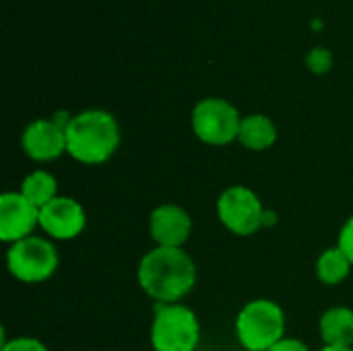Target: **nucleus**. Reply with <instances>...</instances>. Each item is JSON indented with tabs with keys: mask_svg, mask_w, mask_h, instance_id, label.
I'll return each instance as SVG.
<instances>
[{
	"mask_svg": "<svg viewBox=\"0 0 353 351\" xmlns=\"http://www.w3.org/2000/svg\"><path fill=\"white\" fill-rule=\"evenodd\" d=\"M60 267L56 244L46 236H29L8 246L6 271L12 279L25 285H37L54 277Z\"/></svg>",
	"mask_w": 353,
	"mask_h": 351,
	"instance_id": "5",
	"label": "nucleus"
},
{
	"mask_svg": "<svg viewBox=\"0 0 353 351\" xmlns=\"http://www.w3.org/2000/svg\"><path fill=\"white\" fill-rule=\"evenodd\" d=\"M39 230V207L27 201L19 190H6L0 194V240L14 244L33 236Z\"/></svg>",
	"mask_w": 353,
	"mask_h": 351,
	"instance_id": "10",
	"label": "nucleus"
},
{
	"mask_svg": "<svg viewBox=\"0 0 353 351\" xmlns=\"http://www.w3.org/2000/svg\"><path fill=\"white\" fill-rule=\"evenodd\" d=\"M66 155L83 166L108 163L120 149L122 132L116 116L101 108L72 114L66 128Z\"/></svg>",
	"mask_w": 353,
	"mask_h": 351,
	"instance_id": "2",
	"label": "nucleus"
},
{
	"mask_svg": "<svg viewBox=\"0 0 353 351\" xmlns=\"http://www.w3.org/2000/svg\"><path fill=\"white\" fill-rule=\"evenodd\" d=\"M269 351H312L308 343H304L302 339L296 337H283L279 343H275Z\"/></svg>",
	"mask_w": 353,
	"mask_h": 351,
	"instance_id": "19",
	"label": "nucleus"
},
{
	"mask_svg": "<svg viewBox=\"0 0 353 351\" xmlns=\"http://www.w3.org/2000/svg\"><path fill=\"white\" fill-rule=\"evenodd\" d=\"M19 192L31 201L35 207H46L50 201H54L58 194V180L56 176L50 172V170H31L23 180H21V186H19Z\"/></svg>",
	"mask_w": 353,
	"mask_h": 351,
	"instance_id": "15",
	"label": "nucleus"
},
{
	"mask_svg": "<svg viewBox=\"0 0 353 351\" xmlns=\"http://www.w3.org/2000/svg\"><path fill=\"white\" fill-rule=\"evenodd\" d=\"M149 343L153 351H196L201 343L196 312L184 302L157 304L149 327Z\"/></svg>",
	"mask_w": 353,
	"mask_h": 351,
	"instance_id": "4",
	"label": "nucleus"
},
{
	"mask_svg": "<svg viewBox=\"0 0 353 351\" xmlns=\"http://www.w3.org/2000/svg\"><path fill=\"white\" fill-rule=\"evenodd\" d=\"M242 114L223 97H205L190 112L192 134L209 147H228L238 143Z\"/></svg>",
	"mask_w": 353,
	"mask_h": 351,
	"instance_id": "6",
	"label": "nucleus"
},
{
	"mask_svg": "<svg viewBox=\"0 0 353 351\" xmlns=\"http://www.w3.org/2000/svg\"><path fill=\"white\" fill-rule=\"evenodd\" d=\"M199 279L194 259L184 248L153 246L137 267V281L155 304H178L192 294Z\"/></svg>",
	"mask_w": 353,
	"mask_h": 351,
	"instance_id": "1",
	"label": "nucleus"
},
{
	"mask_svg": "<svg viewBox=\"0 0 353 351\" xmlns=\"http://www.w3.org/2000/svg\"><path fill=\"white\" fill-rule=\"evenodd\" d=\"M87 228V211L72 197H56L39 209V230L52 242L77 240Z\"/></svg>",
	"mask_w": 353,
	"mask_h": 351,
	"instance_id": "8",
	"label": "nucleus"
},
{
	"mask_svg": "<svg viewBox=\"0 0 353 351\" xmlns=\"http://www.w3.org/2000/svg\"><path fill=\"white\" fill-rule=\"evenodd\" d=\"M306 66L314 74H327L333 68V52L327 48H312L306 54Z\"/></svg>",
	"mask_w": 353,
	"mask_h": 351,
	"instance_id": "16",
	"label": "nucleus"
},
{
	"mask_svg": "<svg viewBox=\"0 0 353 351\" xmlns=\"http://www.w3.org/2000/svg\"><path fill=\"white\" fill-rule=\"evenodd\" d=\"M21 149L35 163H52L66 153V132L54 118H35L21 132Z\"/></svg>",
	"mask_w": 353,
	"mask_h": 351,
	"instance_id": "9",
	"label": "nucleus"
},
{
	"mask_svg": "<svg viewBox=\"0 0 353 351\" xmlns=\"http://www.w3.org/2000/svg\"><path fill=\"white\" fill-rule=\"evenodd\" d=\"M285 310L271 298L246 302L234 321L236 339L244 351H269L285 337Z\"/></svg>",
	"mask_w": 353,
	"mask_h": 351,
	"instance_id": "3",
	"label": "nucleus"
},
{
	"mask_svg": "<svg viewBox=\"0 0 353 351\" xmlns=\"http://www.w3.org/2000/svg\"><path fill=\"white\" fill-rule=\"evenodd\" d=\"M319 333L325 345L353 348V308L331 306L321 314Z\"/></svg>",
	"mask_w": 353,
	"mask_h": 351,
	"instance_id": "13",
	"label": "nucleus"
},
{
	"mask_svg": "<svg viewBox=\"0 0 353 351\" xmlns=\"http://www.w3.org/2000/svg\"><path fill=\"white\" fill-rule=\"evenodd\" d=\"M316 351H353V348H333V345H323Z\"/></svg>",
	"mask_w": 353,
	"mask_h": 351,
	"instance_id": "20",
	"label": "nucleus"
},
{
	"mask_svg": "<svg viewBox=\"0 0 353 351\" xmlns=\"http://www.w3.org/2000/svg\"><path fill=\"white\" fill-rule=\"evenodd\" d=\"M337 246L353 265V215H350L347 221L341 225L339 236H337Z\"/></svg>",
	"mask_w": 353,
	"mask_h": 351,
	"instance_id": "18",
	"label": "nucleus"
},
{
	"mask_svg": "<svg viewBox=\"0 0 353 351\" xmlns=\"http://www.w3.org/2000/svg\"><path fill=\"white\" fill-rule=\"evenodd\" d=\"M0 351H50L48 345L35 337H29V335H19V337H12V339H2V345Z\"/></svg>",
	"mask_w": 353,
	"mask_h": 351,
	"instance_id": "17",
	"label": "nucleus"
},
{
	"mask_svg": "<svg viewBox=\"0 0 353 351\" xmlns=\"http://www.w3.org/2000/svg\"><path fill=\"white\" fill-rule=\"evenodd\" d=\"M353 265L350 263V259L339 250V246H331L325 248L314 263V273L319 277V281L323 285L329 288H337L341 285L350 275H352Z\"/></svg>",
	"mask_w": 353,
	"mask_h": 351,
	"instance_id": "14",
	"label": "nucleus"
},
{
	"mask_svg": "<svg viewBox=\"0 0 353 351\" xmlns=\"http://www.w3.org/2000/svg\"><path fill=\"white\" fill-rule=\"evenodd\" d=\"M215 213L219 223L230 234L238 238H250L265 228L267 207L252 188L244 184H232L215 201Z\"/></svg>",
	"mask_w": 353,
	"mask_h": 351,
	"instance_id": "7",
	"label": "nucleus"
},
{
	"mask_svg": "<svg viewBox=\"0 0 353 351\" xmlns=\"http://www.w3.org/2000/svg\"><path fill=\"white\" fill-rule=\"evenodd\" d=\"M192 234L190 213L176 203L157 205L149 213V238L161 248H184Z\"/></svg>",
	"mask_w": 353,
	"mask_h": 351,
	"instance_id": "11",
	"label": "nucleus"
},
{
	"mask_svg": "<svg viewBox=\"0 0 353 351\" xmlns=\"http://www.w3.org/2000/svg\"><path fill=\"white\" fill-rule=\"evenodd\" d=\"M279 139V130L277 124L273 122V118H269L267 114H246L242 116V124H240V134H238V143L254 153L261 151H269Z\"/></svg>",
	"mask_w": 353,
	"mask_h": 351,
	"instance_id": "12",
	"label": "nucleus"
}]
</instances>
